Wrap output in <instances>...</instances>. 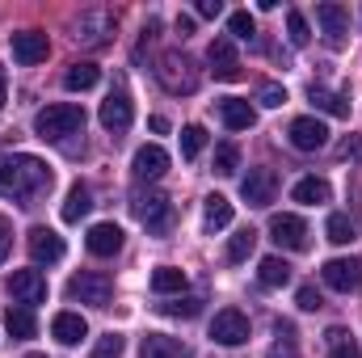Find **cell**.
<instances>
[{"label":"cell","mask_w":362,"mask_h":358,"mask_svg":"<svg viewBox=\"0 0 362 358\" xmlns=\"http://www.w3.org/2000/svg\"><path fill=\"white\" fill-rule=\"evenodd\" d=\"M8 105V81H4V68H0V110Z\"/></svg>","instance_id":"46"},{"label":"cell","mask_w":362,"mask_h":358,"mask_svg":"<svg viewBox=\"0 0 362 358\" xmlns=\"http://www.w3.org/2000/svg\"><path fill=\"white\" fill-rule=\"evenodd\" d=\"M329 358H362V350L354 346V342H341V346H333V350H329Z\"/></svg>","instance_id":"42"},{"label":"cell","mask_w":362,"mask_h":358,"mask_svg":"<svg viewBox=\"0 0 362 358\" xmlns=\"http://www.w3.org/2000/svg\"><path fill=\"white\" fill-rule=\"evenodd\" d=\"M257 101H262L266 110H278V105H286V89H282V85H262Z\"/></svg>","instance_id":"39"},{"label":"cell","mask_w":362,"mask_h":358,"mask_svg":"<svg viewBox=\"0 0 362 358\" xmlns=\"http://www.w3.org/2000/svg\"><path fill=\"white\" fill-rule=\"evenodd\" d=\"M25 358H47V354H25Z\"/></svg>","instance_id":"47"},{"label":"cell","mask_w":362,"mask_h":358,"mask_svg":"<svg viewBox=\"0 0 362 358\" xmlns=\"http://www.w3.org/2000/svg\"><path fill=\"white\" fill-rule=\"evenodd\" d=\"M325 232H329L333 245H350V241H354V219H350V215H329Z\"/></svg>","instance_id":"33"},{"label":"cell","mask_w":362,"mask_h":358,"mask_svg":"<svg viewBox=\"0 0 362 358\" xmlns=\"http://www.w3.org/2000/svg\"><path fill=\"white\" fill-rule=\"evenodd\" d=\"M51 165L30 156V152H0V198H17V202H30L38 198L42 190H51Z\"/></svg>","instance_id":"1"},{"label":"cell","mask_w":362,"mask_h":358,"mask_svg":"<svg viewBox=\"0 0 362 358\" xmlns=\"http://www.w3.org/2000/svg\"><path fill=\"white\" fill-rule=\"evenodd\" d=\"M131 118H135V105H131L127 93H110V97L101 101V127H105V131H127Z\"/></svg>","instance_id":"19"},{"label":"cell","mask_w":362,"mask_h":358,"mask_svg":"<svg viewBox=\"0 0 362 358\" xmlns=\"http://www.w3.org/2000/svg\"><path fill=\"white\" fill-rule=\"evenodd\" d=\"M110 34H114V17H110L105 8L81 13L76 25H72V38H76L81 47H101V42H110Z\"/></svg>","instance_id":"5"},{"label":"cell","mask_w":362,"mask_h":358,"mask_svg":"<svg viewBox=\"0 0 362 358\" xmlns=\"http://www.w3.org/2000/svg\"><path fill=\"white\" fill-rule=\"evenodd\" d=\"M156 81H160L169 93H177V97H181V93L198 89V81H202V76H198V68H194V59H189V55H181V51H165V55H160V64H156Z\"/></svg>","instance_id":"3"},{"label":"cell","mask_w":362,"mask_h":358,"mask_svg":"<svg viewBox=\"0 0 362 358\" xmlns=\"http://www.w3.org/2000/svg\"><path fill=\"white\" fill-rule=\"evenodd\" d=\"M206 64L215 72V81H236L240 76V55H236V42L232 38H215L206 47Z\"/></svg>","instance_id":"14"},{"label":"cell","mask_w":362,"mask_h":358,"mask_svg":"<svg viewBox=\"0 0 362 358\" xmlns=\"http://www.w3.org/2000/svg\"><path fill=\"white\" fill-rule=\"evenodd\" d=\"M286 34H291V42H295V47H308V38H312V30H308V17L291 8V13H286Z\"/></svg>","instance_id":"36"},{"label":"cell","mask_w":362,"mask_h":358,"mask_svg":"<svg viewBox=\"0 0 362 358\" xmlns=\"http://www.w3.org/2000/svg\"><path fill=\"white\" fill-rule=\"evenodd\" d=\"M177 34L185 38V34H194V17H177Z\"/></svg>","instance_id":"45"},{"label":"cell","mask_w":362,"mask_h":358,"mask_svg":"<svg viewBox=\"0 0 362 358\" xmlns=\"http://www.w3.org/2000/svg\"><path fill=\"white\" fill-rule=\"evenodd\" d=\"M152 291H156V295H181V291H185V270L160 266L152 274Z\"/></svg>","instance_id":"28"},{"label":"cell","mask_w":362,"mask_h":358,"mask_svg":"<svg viewBox=\"0 0 362 358\" xmlns=\"http://www.w3.org/2000/svg\"><path fill=\"white\" fill-rule=\"evenodd\" d=\"M211 342H219V346H245V342H249V316L236 312V308L215 312V321H211Z\"/></svg>","instance_id":"7"},{"label":"cell","mask_w":362,"mask_h":358,"mask_svg":"<svg viewBox=\"0 0 362 358\" xmlns=\"http://www.w3.org/2000/svg\"><path fill=\"white\" fill-rule=\"evenodd\" d=\"M64 236H55L51 228H30V258L38 262V266H55V262H64Z\"/></svg>","instance_id":"17"},{"label":"cell","mask_w":362,"mask_h":358,"mask_svg":"<svg viewBox=\"0 0 362 358\" xmlns=\"http://www.w3.org/2000/svg\"><path fill=\"white\" fill-rule=\"evenodd\" d=\"M236 165H240L236 144H219V148H215V173H219V178H232V173H236Z\"/></svg>","instance_id":"34"},{"label":"cell","mask_w":362,"mask_h":358,"mask_svg":"<svg viewBox=\"0 0 362 358\" xmlns=\"http://www.w3.org/2000/svg\"><path fill=\"white\" fill-rule=\"evenodd\" d=\"M110 295H114V287H110L105 274H76V278L68 282V299H81V304H89V308H105Z\"/></svg>","instance_id":"8"},{"label":"cell","mask_w":362,"mask_h":358,"mask_svg":"<svg viewBox=\"0 0 362 358\" xmlns=\"http://www.w3.org/2000/svg\"><path fill=\"white\" fill-rule=\"evenodd\" d=\"M228 224H232V202H228L223 194H211L206 207H202V228H206V232H219V228H228Z\"/></svg>","instance_id":"25"},{"label":"cell","mask_w":362,"mask_h":358,"mask_svg":"<svg viewBox=\"0 0 362 358\" xmlns=\"http://www.w3.org/2000/svg\"><path fill=\"white\" fill-rule=\"evenodd\" d=\"M219 13H223L219 0H198V17H219Z\"/></svg>","instance_id":"44"},{"label":"cell","mask_w":362,"mask_h":358,"mask_svg":"<svg viewBox=\"0 0 362 358\" xmlns=\"http://www.w3.org/2000/svg\"><path fill=\"white\" fill-rule=\"evenodd\" d=\"M202 144H206V131H202L198 122L181 127V156H185V161H194V156L202 152Z\"/></svg>","instance_id":"32"},{"label":"cell","mask_w":362,"mask_h":358,"mask_svg":"<svg viewBox=\"0 0 362 358\" xmlns=\"http://www.w3.org/2000/svg\"><path fill=\"white\" fill-rule=\"evenodd\" d=\"M219 118H223L228 131H249V127L257 122V110H253L245 97H223V101H219Z\"/></svg>","instance_id":"20"},{"label":"cell","mask_w":362,"mask_h":358,"mask_svg":"<svg viewBox=\"0 0 362 358\" xmlns=\"http://www.w3.org/2000/svg\"><path fill=\"white\" fill-rule=\"evenodd\" d=\"M308 97H312V105H316V110H325V114H337V118H350V97H341V93H329V89H320V85H312V89H308Z\"/></svg>","instance_id":"26"},{"label":"cell","mask_w":362,"mask_h":358,"mask_svg":"<svg viewBox=\"0 0 362 358\" xmlns=\"http://www.w3.org/2000/svg\"><path fill=\"white\" fill-rule=\"evenodd\" d=\"M253 249H257V232L253 228H240L228 241V262H245V258H253Z\"/></svg>","instance_id":"31"},{"label":"cell","mask_w":362,"mask_h":358,"mask_svg":"<svg viewBox=\"0 0 362 358\" xmlns=\"http://www.w3.org/2000/svg\"><path fill=\"white\" fill-rule=\"evenodd\" d=\"M93 211V194H89V185H72L68 190V198H64V224H81L85 215Z\"/></svg>","instance_id":"24"},{"label":"cell","mask_w":362,"mask_h":358,"mask_svg":"<svg viewBox=\"0 0 362 358\" xmlns=\"http://www.w3.org/2000/svg\"><path fill=\"white\" fill-rule=\"evenodd\" d=\"M257 278H262V287H286V282H291V266H286L282 258H262Z\"/></svg>","instance_id":"29"},{"label":"cell","mask_w":362,"mask_h":358,"mask_svg":"<svg viewBox=\"0 0 362 358\" xmlns=\"http://www.w3.org/2000/svg\"><path fill=\"white\" fill-rule=\"evenodd\" d=\"M295 304H299L303 312H316V308H325V299H320V291H316V287H299Z\"/></svg>","instance_id":"41"},{"label":"cell","mask_w":362,"mask_h":358,"mask_svg":"<svg viewBox=\"0 0 362 358\" xmlns=\"http://www.w3.org/2000/svg\"><path fill=\"white\" fill-rule=\"evenodd\" d=\"M240 198L249 207H270L278 198V173L274 169H249V178L240 181Z\"/></svg>","instance_id":"11"},{"label":"cell","mask_w":362,"mask_h":358,"mask_svg":"<svg viewBox=\"0 0 362 358\" xmlns=\"http://www.w3.org/2000/svg\"><path fill=\"white\" fill-rule=\"evenodd\" d=\"M316 25H320L325 42H329L333 51L346 47V38H350V13H346L341 4H316Z\"/></svg>","instance_id":"9"},{"label":"cell","mask_w":362,"mask_h":358,"mask_svg":"<svg viewBox=\"0 0 362 358\" xmlns=\"http://www.w3.org/2000/svg\"><path fill=\"white\" fill-rule=\"evenodd\" d=\"M81 127H85V110L72 105V101L47 105V110L34 114V131H38L42 139H68V135H76Z\"/></svg>","instance_id":"2"},{"label":"cell","mask_w":362,"mask_h":358,"mask_svg":"<svg viewBox=\"0 0 362 358\" xmlns=\"http://www.w3.org/2000/svg\"><path fill=\"white\" fill-rule=\"evenodd\" d=\"M8 295L21 308H34L47 299V278L38 270H8Z\"/></svg>","instance_id":"6"},{"label":"cell","mask_w":362,"mask_h":358,"mask_svg":"<svg viewBox=\"0 0 362 358\" xmlns=\"http://www.w3.org/2000/svg\"><path fill=\"white\" fill-rule=\"evenodd\" d=\"M4 329H8V337L13 342H30L34 333H38V321H34V308H13L8 304V312H4Z\"/></svg>","instance_id":"22"},{"label":"cell","mask_w":362,"mask_h":358,"mask_svg":"<svg viewBox=\"0 0 362 358\" xmlns=\"http://www.w3.org/2000/svg\"><path fill=\"white\" fill-rule=\"evenodd\" d=\"M228 30H232L236 38H253V34H257V21H253V13H245V8H240V13H232V17H228Z\"/></svg>","instance_id":"37"},{"label":"cell","mask_w":362,"mask_h":358,"mask_svg":"<svg viewBox=\"0 0 362 358\" xmlns=\"http://www.w3.org/2000/svg\"><path fill=\"white\" fill-rule=\"evenodd\" d=\"M320 278H325V287L350 295V291H358V282H362V266L354 258H333V262L320 266Z\"/></svg>","instance_id":"13"},{"label":"cell","mask_w":362,"mask_h":358,"mask_svg":"<svg viewBox=\"0 0 362 358\" xmlns=\"http://www.w3.org/2000/svg\"><path fill=\"white\" fill-rule=\"evenodd\" d=\"M144 358H181V346L165 333H148L144 337Z\"/></svg>","instance_id":"30"},{"label":"cell","mask_w":362,"mask_h":358,"mask_svg":"<svg viewBox=\"0 0 362 358\" xmlns=\"http://www.w3.org/2000/svg\"><path fill=\"white\" fill-rule=\"evenodd\" d=\"M97 81H101V68H97V64H72V68L64 72V89H72V93L93 89Z\"/></svg>","instance_id":"27"},{"label":"cell","mask_w":362,"mask_h":358,"mask_svg":"<svg viewBox=\"0 0 362 358\" xmlns=\"http://www.w3.org/2000/svg\"><path fill=\"white\" fill-rule=\"evenodd\" d=\"M47 51H51V42H47V34H42V30H21V34H13V59H17L21 68L42 64V59H47Z\"/></svg>","instance_id":"16"},{"label":"cell","mask_w":362,"mask_h":358,"mask_svg":"<svg viewBox=\"0 0 362 358\" xmlns=\"http://www.w3.org/2000/svg\"><path fill=\"white\" fill-rule=\"evenodd\" d=\"M51 337H55L59 346H76V342L89 337V325H85L81 312H59V316L51 321Z\"/></svg>","instance_id":"21"},{"label":"cell","mask_w":362,"mask_h":358,"mask_svg":"<svg viewBox=\"0 0 362 358\" xmlns=\"http://www.w3.org/2000/svg\"><path fill=\"white\" fill-rule=\"evenodd\" d=\"M270 241L278 249L299 253V249H308V224H303L299 215H274L270 219Z\"/></svg>","instance_id":"12"},{"label":"cell","mask_w":362,"mask_h":358,"mask_svg":"<svg viewBox=\"0 0 362 358\" xmlns=\"http://www.w3.org/2000/svg\"><path fill=\"white\" fill-rule=\"evenodd\" d=\"M198 312H202V299H198V295H185V299L165 304V316H181V321H194Z\"/></svg>","instance_id":"35"},{"label":"cell","mask_w":362,"mask_h":358,"mask_svg":"<svg viewBox=\"0 0 362 358\" xmlns=\"http://www.w3.org/2000/svg\"><path fill=\"white\" fill-rule=\"evenodd\" d=\"M122 350H127V342H122L118 333H105V337L93 346V358H122Z\"/></svg>","instance_id":"38"},{"label":"cell","mask_w":362,"mask_h":358,"mask_svg":"<svg viewBox=\"0 0 362 358\" xmlns=\"http://www.w3.org/2000/svg\"><path fill=\"white\" fill-rule=\"evenodd\" d=\"M131 211H135V219H139L152 236H165V232L173 228V202H169L165 194H139V198L131 202Z\"/></svg>","instance_id":"4"},{"label":"cell","mask_w":362,"mask_h":358,"mask_svg":"<svg viewBox=\"0 0 362 358\" xmlns=\"http://www.w3.org/2000/svg\"><path fill=\"white\" fill-rule=\"evenodd\" d=\"M286 139H291V148H299V152H320V148L329 144V127H325L320 118L303 114V118H295V122H291Z\"/></svg>","instance_id":"10"},{"label":"cell","mask_w":362,"mask_h":358,"mask_svg":"<svg viewBox=\"0 0 362 358\" xmlns=\"http://www.w3.org/2000/svg\"><path fill=\"white\" fill-rule=\"evenodd\" d=\"M278 333H286V337H278V342L270 346V354H266V358H299L295 342H291V329H278Z\"/></svg>","instance_id":"40"},{"label":"cell","mask_w":362,"mask_h":358,"mask_svg":"<svg viewBox=\"0 0 362 358\" xmlns=\"http://www.w3.org/2000/svg\"><path fill=\"white\" fill-rule=\"evenodd\" d=\"M8 249H13V236H8V224L0 219V266L8 262Z\"/></svg>","instance_id":"43"},{"label":"cell","mask_w":362,"mask_h":358,"mask_svg":"<svg viewBox=\"0 0 362 358\" xmlns=\"http://www.w3.org/2000/svg\"><path fill=\"white\" fill-rule=\"evenodd\" d=\"M291 198H295V202H303V207H320V202H329V198H333V185H329L325 178H303V181H295Z\"/></svg>","instance_id":"23"},{"label":"cell","mask_w":362,"mask_h":358,"mask_svg":"<svg viewBox=\"0 0 362 358\" xmlns=\"http://www.w3.org/2000/svg\"><path fill=\"white\" fill-rule=\"evenodd\" d=\"M122 228L118 224H93L89 236H85V245H89L93 258H114V253H122Z\"/></svg>","instance_id":"18"},{"label":"cell","mask_w":362,"mask_h":358,"mask_svg":"<svg viewBox=\"0 0 362 358\" xmlns=\"http://www.w3.org/2000/svg\"><path fill=\"white\" fill-rule=\"evenodd\" d=\"M131 173L139 181H160L169 173V152H165L160 144H144V148L135 152V161H131Z\"/></svg>","instance_id":"15"}]
</instances>
